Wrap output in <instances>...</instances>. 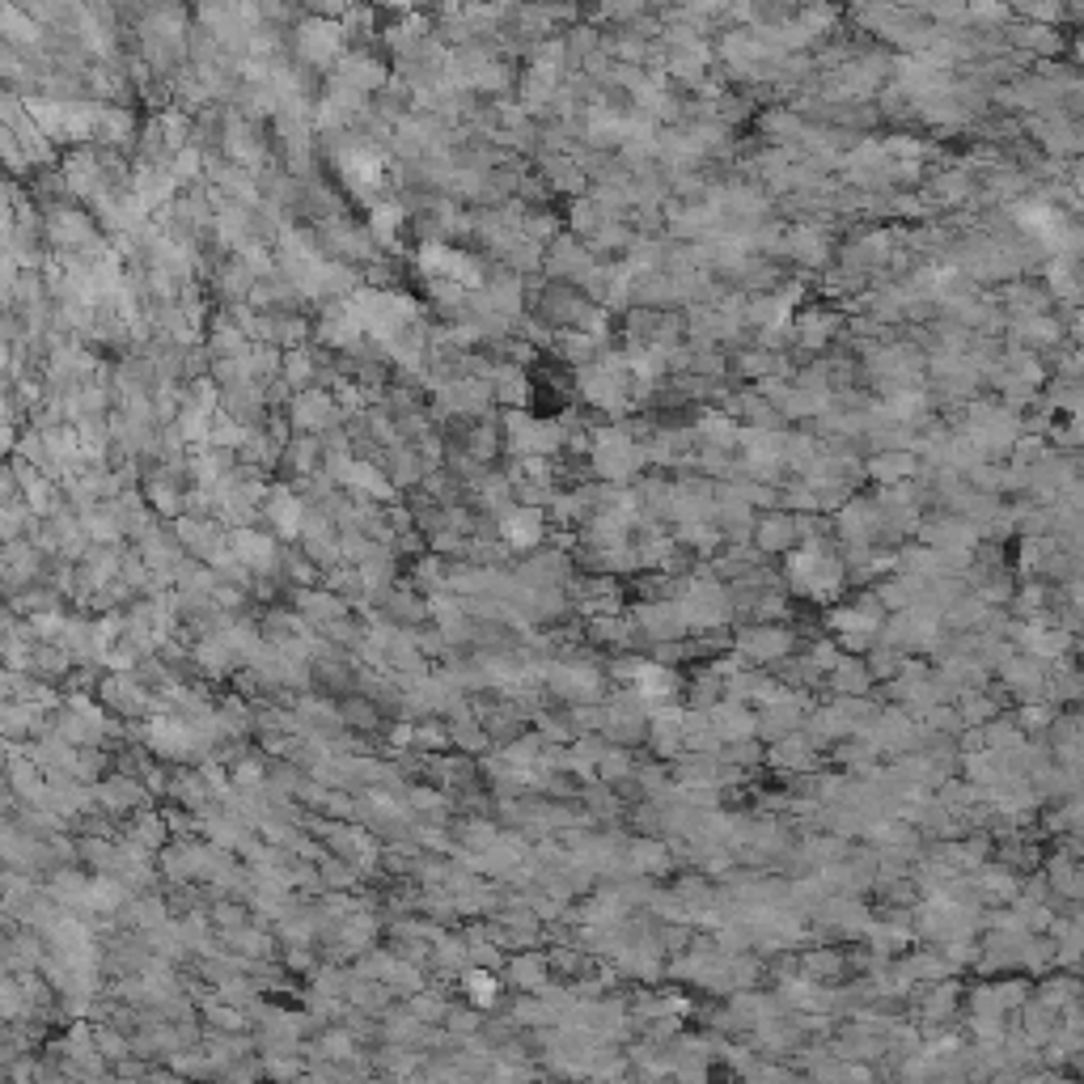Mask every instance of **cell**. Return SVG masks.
Masks as SVG:
<instances>
[{
  "label": "cell",
  "mask_w": 1084,
  "mask_h": 1084,
  "mask_svg": "<svg viewBox=\"0 0 1084 1084\" xmlns=\"http://www.w3.org/2000/svg\"><path fill=\"white\" fill-rule=\"evenodd\" d=\"M530 399H534L530 378L517 364H500L496 378H492V403L505 411H530Z\"/></svg>",
  "instance_id": "7"
},
{
  "label": "cell",
  "mask_w": 1084,
  "mask_h": 1084,
  "mask_svg": "<svg viewBox=\"0 0 1084 1084\" xmlns=\"http://www.w3.org/2000/svg\"><path fill=\"white\" fill-rule=\"evenodd\" d=\"M289 378H292V382H306V378H310V361H306V357H292Z\"/></svg>",
  "instance_id": "21"
},
{
  "label": "cell",
  "mask_w": 1084,
  "mask_h": 1084,
  "mask_svg": "<svg viewBox=\"0 0 1084 1084\" xmlns=\"http://www.w3.org/2000/svg\"><path fill=\"white\" fill-rule=\"evenodd\" d=\"M919 475V458L911 450H881V454H865V479L877 487H898Z\"/></svg>",
  "instance_id": "4"
},
{
  "label": "cell",
  "mask_w": 1084,
  "mask_h": 1084,
  "mask_svg": "<svg viewBox=\"0 0 1084 1084\" xmlns=\"http://www.w3.org/2000/svg\"><path fill=\"white\" fill-rule=\"evenodd\" d=\"M471 995H479V1000H492L496 995V983H492V974H471Z\"/></svg>",
  "instance_id": "20"
},
{
  "label": "cell",
  "mask_w": 1084,
  "mask_h": 1084,
  "mask_svg": "<svg viewBox=\"0 0 1084 1084\" xmlns=\"http://www.w3.org/2000/svg\"><path fill=\"white\" fill-rule=\"evenodd\" d=\"M801 132H805V120L793 115L788 106H767V111H758V136H763V145L767 148H793L801 141Z\"/></svg>",
  "instance_id": "5"
},
{
  "label": "cell",
  "mask_w": 1084,
  "mask_h": 1084,
  "mask_svg": "<svg viewBox=\"0 0 1084 1084\" xmlns=\"http://www.w3.org/2000/svg\"><path fill=\"white\" fill-rule=\"evenodd\" d=\"M471 454L483 462L500 454V433H496V424H479V429H475V436H471Z\"/></svg>",
  "instance_id": "18"
},
{
  "label": "cell",
  "mask_w": 1084,
  "mask_h": 1084,
  "mask_svg": "<svg viewBox=\"0 0 1084 1084\" xmlns=\"http://www.w3.org/2000/svg\"><path fill=\"white\" fill-rule=\"evenodd\" d=\"M826 407H830V399L805 394V390H796V386L784 390V399L775 403V411H780V420H784V424H805V420L814 424V420H818Z\"/></svg>",
  "instance_id": "10"
},
{
  "label": "cell",
  "mask_w": 1084,
  "mask_h": 1084,
  "mask_svg": "<svg viewBox=\"0 0 1084 1084\" xmlns=\"http://www.w3.org/2000/svg\"><path fill=\"white\" fill-rule=\"evenodd\" d=\"M877 141H881V157H886V162H919V166H923V162L937 153V148L928 145L923 136H916V132H890V136H877Z\"/></svg>",
  "instance_id": "11"
},
{
  "label": "cell",
  "mask_w": 1084,
  "mask_h": 1084,
  "mask_svg": "<svg viewBox=\"0 0 1084 1084\" xmlns=\"http://www.w3.org/2000/svg\"><path fill=\"white\" fill-rule=\"evenodd\" d=\"M292 420H297L301 429H318V424L331 420V403H327L322 394H306V399L292 403Z\"/></svg>",
  "instance_id": "16"
},
{
  "label": "cell",
  "mask_w": 1084,
  "mask_h": 1084,
  "mask_svg": "<svg viewBox=\"0 0 1084 1084\" xmlns=\"http://www.w3.org/2000/svg\"><path fill=\"white\" fill-rule=\"evenodd\" d=\"M564 225L572 229V238H589V234H598L606 220L598 213V204L589 199V195H577V199H568V208H564Z\"/></svg>",
  "instance_id": "12"
},
{
  "label": "cell",
  "mask_w": 1084,
  "mask_h": 1084,
  "mask_svg": "<svg viewBox=\"0 0 1084 1084\" xmlns=\"http://www.w3.org/2000/svg\"><path fill=\"white\" fill-rule=\"evenodd\" d=\"M784 259H793L805 271H826L835 259V234L818 229V225H788V238H784Z\"/></svg>",
  "instance_id": "2"
},
{
  "label": "cell",
  "mask_w": 1084,
  "mask_h": 1084,
  "mask_svg": "<svg viewBox=\"0 0 1084 1084\" xmlns=\"http://www.w3.org/2000/svg\"><path fill=\"white\" fill-rule=\"evenodd\" d=\"M962 716L970 724H983V721H991V716H995V703H991L988 695H966L962 699Z\"/></svg>",
  "instance_id": "19"
},
{
  "label": "cell",
  "mask_w": 1084,
  "mask_h": 1084,
  "mask_svg": "<svg viewBox=\"0 0 1084 1084\" xmlns=\"http://www.w3.org/2000/svg\"><path fill=\"white\" fill-rule=\"evenodd\" d=\"M234 551H238V559H246V564H271V555H276V547L267 543L264 534H255V530H238V538H234Z\"/></svg>",
  "instance_id": "13"
},
{
  "label": "cell",
  "mask_w": 1084,
  "mask_h": 1084,
  "mask_svg": "<svg viewBox=\"0 0 1084 1084\" xmlns=\"http://www.w3.org/2000/svg\"><path fill=\"white\" fill-rule=\"evenodd\" d=\"M793 644V631H784L780 623H758V627H746L742 636H737V649L754 657V661H775V657H784Z\"/></svg>",
  "instance_id": "6"
},
{
  "label": "cell",
  "mask_w": 1084,
  "mask_h": 1084,
  "mask_svg": "<svg viewBox=\"0 0 1084 1084\" xmlns=\"http://www.w3.org/2000/svg\"><path fill=\"white\" fill-rule=\"evenodd\" d=\"M547 513L543 508H522L513 505L508 513L496 517V534H500V543H505L508 551L517 555H534L543 543H547Z\"/></svg>",
  "instance_id": "1"
},
{
  "label": "cell",
  "mask_w": 1084,
  "mask_h": 1084,
  "mask_svg": "<svg viewBox=\"0 0 1084 1084\" xmlns=\"http://www.w3.org/2000/svg\"><path fill=\"white\" fill-rule=\"evenodd\" d=\"M835 686L847 691V695H865L868 691V670L860 661H839L835 665Z\"/></svg>",
  "instance_id": "17"
},
{
  "label": "cell",
  "mask_w": 1084,
  "mask_h": 1084,
  "mask_svg": "<svg viewBox=\"0 0 1084 1084\" xmlns=\"http://www.w3.org/2000/svg\"><path fill=\"white\" fill-rule=\"evenodd\" d=\"M780 508L784 513H818V496L805 487L801 479H793V483H780Z\"/></svg>",
  "instance_id": "15"
},
{
  "label": "cell",
  "mask_w": 1084,
  "mask_h": 1084,
  "mask_svg": "<svg viewBox=\"0 0 1084 1084\" xmlns=\"http://www.w3.org/2000/svg\"><path fill=\"white\" fill-rule=\"evenodd\" d=\"M636 619H640V631L652 636V640H678L686 623H682V615H678V602L670 598H661V602H644L636 610Z\"/></svg>",
  "instance_id": "8"
},
{
  "label": "cell",
  "mask_w": 1084,
  "mask_h": 1084,
  "mask_svg": "<svg viewBox=\"0 0 1084 1084\" xmlns=\"http://www.w3.org/2000/svg\"><path fill=\"white\" fill-rule=\"evenodd\" d=\"M267 513H271V522H276L285 534L301 530V500H297V496H289V492H276Z\"/></svg>",
  "instance_id": "14"
},
{
  "label": "cell",
  "mask_w": 1084,
  "mask_h": 1084,
  "mask_svg": "<svg viewBox=\"0 0 1084 1084\" xmlns=\"http://www.w3.org/2000/svg\"><path fill=\"white\" fill-rule=\"evenodd\" d=\"M551 348H555V357H559L564 364H572V369L593 364L606 352V343H598V339L585 335V331H555Z\"/></svg>",
  "instance_id": "9"
},
{
  "label": "cell",
  "mask_w": 1084,
  "mask_h": 1084,
  "mask_svg": "<svg viewBox=\"0 0 1084 1084\" xmlns=\"http://www.w3.org/2000/svg\"><path fill=\"white\" fill-rule=\"evenodd\" d=\"M750 547L763 555V559L796 551L793 513H784V508H775V513H758V517H754V534H750Z\"/></svg>",
  "instance_id": "3"
}]
</instances>
